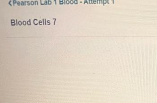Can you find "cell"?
I'll return each mask as SVG.
<instances>
[{"mask_svg":"<svg viewBox=\"0 0 157 103\" xmlns=\"http://www.w3.org/2000/svg\"><path fill=\"white\" fill-rule=\"evenodd\" d=\"M24 25H26V23H25V22H24Z\"/></svg>","mask_w":157,"mask_h":103,"instance_id":"6da1fadb","label":"cell"}]
</instances>
